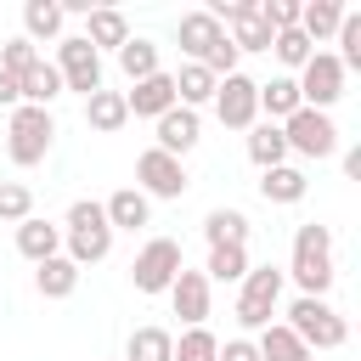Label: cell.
<instances>
[{"label":"cell","instance_id":"cell-1","mask_svg":"<svg viewBox=\"0 0 361 361\" xmlns=\"http://www.w3.org/2000/svg\"><path fill=\"white\" fill-rule=\"evenodd\" d=\"M282 276H293L299 293L327 299V288H333V276H338V265H333V231L316 226V220L299 226V231H293V265H288Z\"/></svg>","mask_w":361,"mask_h":361},{"label":"cell","instance_id":"cell-2","mask_svg":"<svg viewBox=\"0 0 361 361\" xmlns=\"http://www.w3.org/2000/svg\"><path fill=\"white\" fill-rule=\"evenodd\" d=\"M62 243H68V259H73L79 271H85V265H102V259L113 254V226H107V214H102L96 197H79V203L68 209Z\"/></svg>","mask_w":361,"mask_h":361},{"label":"cell","instance_id":"cell-3","mask_svg":"<svg viewBox=\"0 0 361 361\" xmlns=\"http://www.w3.org/2000/svg\"><path fill=\"white\" fill-rule=\"evenodd\" d=\"M310 355L316 350H338L344 338H350V327H344V316L327 305V299H310V293H299L293 305H288V322H282Z\"/></svg>","mask_w":361,"mask_h":361},{"label":"cell","instance_id":"cell-4","mask_svg":"<svg viewBox=\"0 0 361 361\" xmlns=\"http://www.w3.org/2000/svg\"><path fill=\"white\" fill-rule=\"evenodd\" d=\"M51 141H56L51 107H11V118H6V152H11L17 169H34L51 152Z\"/></svg>","mask_w":361,"mask_h":361},{"label":"cell","instance_id":"cell-5","mask_svg":"<svg viewBox=\"0 0 361 361\" xmlns=\"http://www.w3.org/2000/svg\"><path fill=\"white\" fill-rule=\"evenodd\" d=\"M282 271L276 265H248V276H243V293H237V322L248 327V333H259V327H271V316H276V305H282Z\"/></svg>","mask_w":361,"mask_h":361},{"label":"cell","instance_id":"cell-6","mask_svg":"<svg viewBox=\"0 0 361 361\" xmlns=\"http://www.w3.org/2000/svg\"><path fill=\"white\" fill-rule=\"evenodd\" d=\"M51 68L62 73V90H79V96H96L102 90V51H90L85 34L56 39V62Z\"/></svg>","mask_w":361,"mask_h":361},{"label":"cell","instance_id":"cell-7","mask_svg":"<svg viewBox=\"0 0 361 361\" xmlns=\"http://www.w3.org/2000/svg\"><path fill=\"white\" fill-rule=\"evenodd\" d=\"M282 141L299 158H333L338 152V124L327 113H316V107H299L293 118H282Z\"/></svg>","mask_w":361,"mask_h":361},{"label":"cell","instance_id":"cell-8","mask_svg":"<svg viewBox=\"0 0 361 361\" xmlns=\"http://www.w3.org/2000/svg\"><path fill=\"white\" fill-rule=\"evenodd\" d=\"M180 243L175 237H152L141 254H135V265H130V282H135V293H169V282L180 276Z\"/></svg>","mask_w":361,"mask_h":361},{"label":"cell","instance_id":"cell-9","mask_svg":"<svg viewBox=\"0 0 361 361\" xmlns=\"http://www.w3.org/2000/svg\"><path fill=\"white\" fill-rule=\"evenodd\" d=\"M344 79H350V73L338 68V56H333V51H316V56L299 68V79H293V85H299V102H305V107L327 113V107L344 96Z\"/></svg>","mask_w":361,"mask_h":361},{"label":"cell","instance_id":"cell-10","mask_svg":"<svg viewBox=\"0 0 361 361\" xmlns=\"http://www.w3.org/2000/svg\"><path fill=\"white\" fill-rule=\"evenodd\" d=\"M186 164L180 158H169V152H158V147H147L141 158H135V192L141 197H186Z\"/></svg>","mask_w":361,"mask_h":361},{"label":"cell","instance_id":"cell-11","mask_svg":"<svg viewBox=\"0 0 361 361\" xmlns=\"http://www.w3.org/2000/svg\"><path fill=\"white\" fill-rule=\"evenodd\" d=\"M214 113H220L226 130H254V118H259V85L248 73H226L214 85Z\"/></svg>","mask_w":361,"mask_h":361},{"label":"cell","instance_id":"cell-12","mask_svg":"<svg viewBox=\"0 0 361 361\" xmlns=\"http://www.w3.org/2000/svg\"><path fill=\"white\" fill-rule=\"evenodd\" d=\"M175 39H180L186 62H197V68H203V62H209V56L226 45V28H220L209 11H186V17L175 23Z\"/></svg>","mask_w":361,"mask_h":361},{"label":"cell","instance_id":"cell-13","mask_svg":"<svg viewBox=\"0 0 361 361\" xmlns=\"http://www.w3.org/2000/svg\"><path fill=\"white\" fill-rule=\"evenodd\" d=\"M169 305H175V316H180L186 327H203V322H209V276L180 265V276L169 282Z\"/></svg>","mask_w":361,"mask_h":361},{"label":"cell","instance_id":"cell-14","mask_svg":"<svg viewBox=\"0 0 361 361\" xmlns=\"http://www.w3.org/2000/svg\"><path fill=\"white\" fill-rule=\"evenodd\" d=\"M124 107L135 118H164L175 107V73H152V79H135V90H124Z\"/></svg>","mask_w":361,"mask_h":361},{"label":"cell","instance_id":"cell-15","mask_svg":"<svg viewBox=\"0 0 361 361\" xmlns=\"http://www.w3.org/2000/svg\"><path fill=\"white\" fill-rule=\"evenodd\" d=\"M158 124V152H169V158H186L192 147H197V135H203V124H197V113L192 107H169L164 118H152Z\"/></svg>","mask_w":361,"mask_h":361},{"label":"cell","instance_id":"cell-16","mask_svg":"<svg viewBox=\"0 0 361 361\" xmlns=\"http://www.w3.org/2000/svg\"><path fill=\"white\" fill-rule=\"evenodd\" d=\"M102 214H107L113 231H141V226H152V197H141L135 186H118V192L102 203Z\"/></svg>","mask_w":361,"mask_h":361},{"label":"cell","instance_id":"cell-17","mask_svg":"<svg viewBox=\"0 0 361 361\" xmlns=\"http://www.w3.org/2000/svg\"><path fill=\"white\" fill-rule=\"evenodd\" d=\"M305 192H310V175H305L299 164L259 169V197H265V203H282V209H288V203H299Z\"/></svg>","mask_w":361,"mask_h":361},{"label":"cell","instance_id":"cell-18","mask_svg":"<svg viewBox=\"0 0 361 361\" xmlns=\"http://www.w3.org/2000/svg\"><path fill=\"white\" fill-rule=\"evenodd\" d=\"M85 124H90L96 135H118V130L130 124L124 90H96V96H85Z\"/></svg>","mask_w":361,"mask_h":361},{"label":"cell","instance_id":"cell-19","mask_svg":"<svg viewBox=\"0 0 361 361\" xmlns=\"http://www.w3.org/2000/svg\"><path fill=\"white\" fill-rule=\"evenodd\" d=\"M17 254L23 259H51V254H62V226H51V220H39V214H28L23 226H17Z\"/></svg>","mask_w":361,"mask_h":361},{"label":"cell","instance_id":"cell-20","mask_svg":"<svg viewBox=\"0 0 361 361\" xmlns=\"http://www.w3.org/2000/svg\"><path fill=\"white\" fill-rule=\"evenodd\" d=\"M338 23H344V6H338V0H299V34H305L310 45L333 39Z\"/></svg>","mask_w":361,"mask_h":361},{"label":"cell","instance_id":"cell-21","mask_svg":"<svg viewBox=\"0 0 361 361\" xmlns=\"http://www.w3.org/2000/svg\"><path fill=\"white\" fill-rule=\"evenodd\" d=\"M17 90H23V107H51V102L62 96V73L39 56L34 68H23V73H17Z\"/></svg>","mask_w":361,"mask_h":361},{"label":"cell","instance_id":"cell-22","mask_svg":"<svg viewBox=\"0 0 361 361\" xmlns=\"http://www.w3.org/2000/svg\"><path fill=\"white\" fill-rule=\"evenodd\" d=\"M299 107H305V102H299L293 73H276V79L259 85V113H265V124H282V118H293Z\"/></svg>","mask_w":361,"mask_h":361},{"label":"cell","instance_id":"cell-23","mask_svg":"<svg viewBox=\"0 0 361 361\" xmlns=\"http://www.w3.org/2000/svg\"><path fill=\"white\" fill-rule=\"evenodd\" d=\"M34 288H39V299H68L79 288V265L68 254H51V259L34 265Z\"/></svg>","mask_w":361,"mask_h":361},{"label":"cell","instance_id":"cell-24","mask_svg":"<svg viewBox=\"0 0 361 361\" xmlns=\"http://www.w3.org/2000/svg\"><path fill=\"white\" fill-rule=\"evenodd\" d=\"M85 39H90V51H102V45L118 51L130 39V17L113 11V6H96V11H85Z\"/></svg>","mask_w":361,"mask_h":361},{"label":"cell","instance_id":"cell-25","mask_svg":"<svg viewBox=\"0 0 361 361\" xmlns=\"http://www.w3.org/2000/svg\"><path fill=\"white\" fill-rule=\"evenodd\" d=\"M62 0H28L23 6V39L28 45H39V39H56L62 34Z\"/></svg>","mask_w":361,"mask_h":361},{"label":"cell","instance_id":"cell-26","mask_svg":"<svg viewBox=\"0 0 361 361\" xmlns=\"http://www.w3.org/2000/svg\"><path fill=\"white\" fill-rule=\"evenodd\" d=\"M214 85H220V79H214L209 68H197V62H180V73H175V102L197 113L203 102H214Z\"/></svg>","mask_w":361,"mask_h":361},{"label":"cell","instance_id":"cell-27","mask_svg":"<svg viewBox=\"0 0 361 361\" xmlns=\"http://www.w3.org/2000/svg\"><path fill=\"white\" fill-rule=\"evenodd\" d=\"M203 237H209V248H226V243L248 248V214H243V209H209Z\"/></svg>","mask_w":361,"mask_h":361},{"label":"cell","instance_id":"cell-28","mask_svg":"<svg viewBox=\"0 0 361 361\" xmlns=\"http://www.w3.org/2000/svg\"><path fill=\"white\" fill-rule=\"evenodd\" d=\"M254 350H259V361H316L282 322H271V327H259V338H254Z\"/></svg>","mask_w":361,"mask_h":361},{"label":"cell","instance_id":"cell-29","mask_svg":"<svg viewBox=\"0 0 361 361\" xmlns=\"http://www.w3.org/2000/svg\"><path fill=\"white\" fill-rule=\"evenodd\" d=\"M248 158H254L259 169H276V164H288L282 124H254V130H248Z\"/></svg>","mask_w":361,"mask_h":361},{"label":"cell","instance_id":"cell-30","mask_svg":"<svg viewBox=\"0 0 361 361\" xmlns=\"http://www.w3.org/2000/svg\"><path fill=\"white\" fill-rule=\"evenodd\" d=\"M118 68L130 73V85H135V79H152V73H158V45L141 39V34H130V39L118 45Z\"/></svg>","mask_w":361,"mask_h":361},{"label":"cell","instance_id":"cell-31","mask_svg":"<svg viewBox=\"0 0 361 361\" xmlns=\"http://www.w3.org/2000/svg\"><path fill=\"white\" fill-rule=\"evenodd\" d=\"M169 350H175V333H164V327H135L130 344H124V361H169Z\"/></svg>","mask_w":361,"mask_h":361},{"label":"cell","instance_id":"cell-32","mask_svg":"<svg viewBox=\"0 0 361 361\" xmlns=\"http://www.w3.org/2000/svg\"><path fill=\"white\" fill-rule=\"evenodd\" d=\"M209 282H243L248 276V248L226 243V248H209V265H203Z\"/></svg>","mask_w":361,"mask_h":361},{"label":"cell","instance_id":"cell-33","mask_svg":"<svg viewBox=\"0 0 361 361\" xmlns=\"http://www.w3.org/2000/svg\"><path fill=\"white\" fill-rule=\"evenodd\" d=\"M214 355H220V338L209 327H186L175 338V350H169V361H214Z\"/></svg>","mask_w":361,"mask_h":361},{"label":"cell","instance_id":"cell-34","mask_svg":"<svg viewBox=\"0 0 361 361\" xmlns=\"http://www.w3.org/2000/svg\"><path fill=\"white\" fill-rule=\"evenodd\" d=\"M271 51H276V62H282V68H293V73H299V68H305V62L316 56V45H310V39L299 34V28H282V34L271 39Z\"/></svg>","mask_w":361,"mask_h":361},{"label":"cell","instance_id":"cell-35","mask_svg":"<svg viewBox=\"0 0 361 361\" xmlns=\"http://www.w3.org/2000/svg\"><path fill=\"white\" fill-rule=\"evenodd\" d=\"M28 214H34V192L23 180H0V220L6 226H23Z\"/></svg>","mask_w":361,"mask_h":361},{"label":"cell","instance_id":"cell-36","mask_svg":"<svg viewBox=\"0 0 361 361\" xmlns=\"http://www.w3.org/2000/svg\"><path fill=\"white\" fill-rule=\"evenodd\" d=\"M259 17H265V28H271V34L299 28V0H259Z\"/></svg>","mask_w":361,"mask_h":361},{"label":"cell","instance_id":"cell-37","mask_svg":"<svg viewBox=\"0 0 361 361\" xmlns=\"http://www.w3.org/2000/svg\"><path fill=\"white\" fill-rule=\"evenodd\" d=\"M34 62H39V45H28L23 34L0 45V68H6V73H23V68H34Z\"/></svg>","mask_w":361,"mask_h":361},{"label":"cell","instance_id":"cell-38","mask_svg":"<svg viewBox=\"0 0 361 361\" xmlns=\"http://www.w3.org/2000/svg\"><path fill=\"white\" fill-rule=\"evenodd\" d=\"M214 361H259V350H254V338H226Z\"/></svg>","mask_w":361,"mask_h":361},{"label":"cell","instance_id":"cell-39","mask_svg":"<svg viewBox=\"0 0 361 361\" xmlns=\"http://www.w3.org/2000/svg\"><path fill=\"white\" fill-rule=\"evenodd\" d=\"M0 107H23V90H17V73L0 68Z\"/></svg>","mask_w":361,"mask_h":361},{"label":"cell","instance_id":"cell-40","mask_svg":"<svg viewBox=\"0 0 361 361\" xmlns=\"http://www.w3.org/2000/svg\"><path fill=\"white\" fill-rule=\"evenodd\" d=\"M344 175H350V180H361V147H350V152H344Z\"/></svg>","mask_w":361,"mask_h":361}]
</instances>
